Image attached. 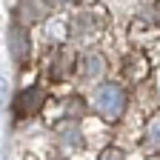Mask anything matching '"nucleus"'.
I'll use <instances>...</instances> for the list:
<instances>
[{"label":"nucleus","instance_id":"obj_8","mask_svg":"<svg viewBox=\"0 0 160 160\" xmlns=\"http://www.w3.org/2000/svg\"><path fill=\"white\" fill-rule=\"evenodd\" d=\"M69 60H72V57H69L66 52H60V54L52 60V77H54V80H63V77L69 74V69H72Z\"/></svg>","mask_w":160,"mask_h":160},{"label":"nucleus","instance_id":"obj_6","mask_svg":"<svg viewBox=\"0 0 160 160\" xmlns=\"http://www.w3.org/2000/svg\"><path fill=\"white\" fill-rule=\"evenodd\" d=\"M143 146L152 152H160V114L149 117L146 123V134H143Z\"/></svg>","mask_w":160,"mask_h":160},{"label":"nucleus","instance_id":"obj_5","mask_svg":"<svg viewBox=\"0 0 160 160\" xmlns=\"http://www.w3.org/2000/svg\"><path fill=\"white\" fill-rule=\"evenodd\" d=\"M80 72H83V77L86 80H100V74H103L106 72V60H103V54H86L83 57V69H80Z\"/></svg>","mask_w":160,"mask_h":160},{"label":"nucleus","instance_id":"obj_2","mask_svg":"<svg viewBox=\"0 0 160 160\" xmlns=\"http://www.w3.org/2000/svg\"><path fill=\"white\" fill-rule=\"evenodd\" d=\"M46 103V92L40 86H29L23 89L17 97H14V114L17 117H29V114H37Z\"/></svg>","mask_w":160,"mask_h":160},{"label":"nucleus","instance_id":"obj_7","mask_svg":"<svg viewBox=\"0 0 160 160\" xmlns=\"http://www.w3.org/2000/svg\"><path fill=\"white\" fill-rule=\"evenodd\" d=\"M60 140H63L66 146H72V149H83V137H80L74 123H63L60 126Z\"/></svg>","mask_w":160,"mask_h":160},{"label":"nucleus","instance_id":"obj_4","mask_svg":"<svg viewBox=\"0 0 160 160\" xmlns=\"http://www.w3.org/2000/svg\"><path fill=\"white\" fill-rule=\"evenodd\" d=\"M49 14V0H23V3L17 6V23H40Z\"/></svg>","mask_w":160,"mask_h":160},{"label":"nucleus","instance_id":"obj_3","mask_svg":"<svg viewBox=\"0 0 160 160\" xmlns=\"http://www.w3.org/2000/svg\"><path fill=\"white\" fill-rule=\"evenodd\" d=\"M9 49H12V54H14V60H17L20 66L29 60V54H32V40H29L23 23H17V26L9 29Z\"/></svg>","mask_w":160,"mask_h":160},{"label":"nucleus","instance_id":"obj_1","mask_svg":"<svg viewBox=\"0 0 160 160\" xmlns=\"http://www.w3.org/2000/svg\"><path fill=\"white\" fill-rule=\"evenodd\" d=\"M94 112L106 120V123H117L126 112V92L117 83H103L94 92Z\"/></svg>","mask_w":160,"mask_h":160},{"label":"nucleus","instance_id":"obj_10","mask_svg":"<svg viewBox=\"0 0 160 160\" xmlns=\"http://www.w3.org/2000/svg\"><path fill=\"white\" fill-rule=\"evenodd\" d=\"M63 3H69V0H63Z\"/></svg>","mask_w":160,"mask_h":160},{"label":"nucleus","instance_id":"obj_9","mask_svg":"<svg viewBox=\"0 0 160 160\" xmlns=\"http://www.w3.org/2000/svg\"><path fill=\"white\" fill-rule=\"evenodd\" d=\"M100 157H103V160H117V157H123V152H120V149H106Z\"/></svg>","mask_w":160,"mask_h":160}]
</instances>
